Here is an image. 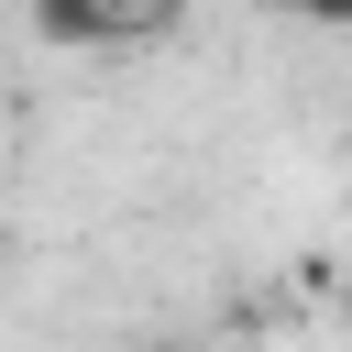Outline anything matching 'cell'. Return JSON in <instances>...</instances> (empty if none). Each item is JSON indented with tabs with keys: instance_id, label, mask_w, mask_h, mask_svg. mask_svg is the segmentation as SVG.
I'll use <instances>...</instances> for the list:
<instances>
[{
	"instance_id": "6da1fadb",
	"label": "cell",
	"mask_w": 352,
	"mask_h": 352,
	"mask_svg": "<svg viewBox=\"0 0 352 352\" xmlns=\"http://www.w3.org/2000/svg\"><path fill=\"white\" fill-rule=\"evenodd\" d=\"M187 0H88V22H99V44H143V33H165Z\"/></svg>"
},
{
	"instance_id": "7a4b0ae2",
	"label": "cell",
	"mask_w": 352,
	"mask_h": 352,
	"mask_svg": "<svg viewBox=\"0 0 352 352\" xmlns=\"http://www.w3.org/2000/svg\"><path fill=\"white\" fill-rule=\"evenodd\" d=\"M308 22H341V33H352V0H308Z\"/></svg>"
},
{
	"instance_id": "3957f363",
	"label": "cell",
	"mask_w": 352,
	"mask_h": 352,
	"mask_svg": "<svg viewBox=\"0 0 352 352\" xmlns=\"http://www.w3.org/2000/svg\"><path fill=\"white\" fill-rule=\"evenodd\" d=\"M253 11H286V22H308V0H253Z\"/></svg>"
},
{
	"instance_id": "277c9868",
	"label": "cell",
	"mask_w": 352,
	"mask_h": 352,
	"mask_svg": "<svg viewBox=\"0 0 352 352\" xmlns=\"http://www.w3.org/2000/svg\"><path fill=\"white\" fill-rule=\"evenodd\" d=\"M154 352H176V341H154Z\"/></svg>"
}]
</instances>
